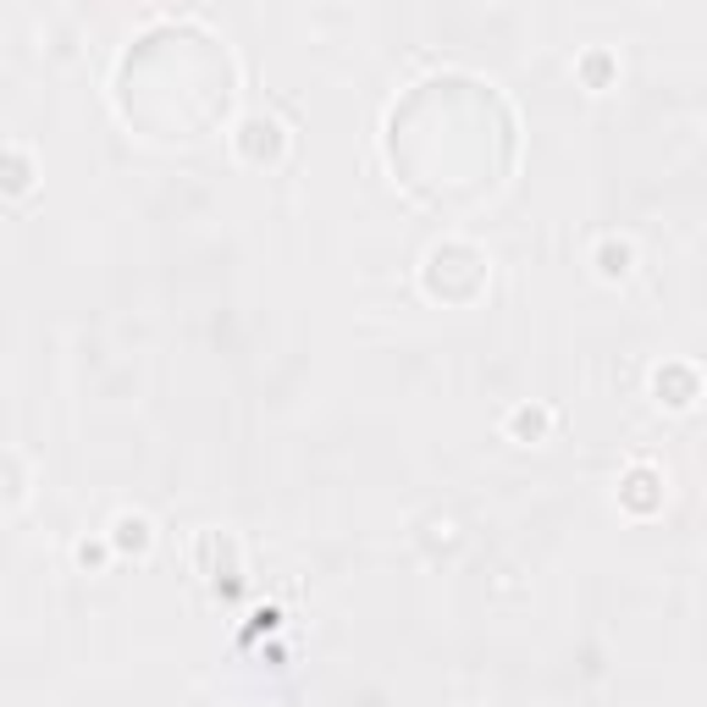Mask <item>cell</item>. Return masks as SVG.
Instances as JSON below:
<instances>
[{
  "label": "cell",
  "instance_id": "8992f818",
  "mask_svg": "<svg viewBox=\"0 0 707 707\" xmlns=\"http://www.w3.org/2000/svg\"><path fill=\"white\" fill-rule=\"evenodd\" d=\"M647 487H658V475H652V470H630V475H625V498H630L636 509H647V503H652V492H647Z\"/></svg>",
  "mask_w": 707,
  "mask_h": 707
},
{
  "label": "cell",
  "instance_id": "ba28073f",
  "mask_svg": "<svg viewBox=\"0 0 707 707\" xmlns=\"http://www.w3.org/2000/svg\"><path fill=\"white\" fill-rule=\"evenodd\" d=\"M100 559H106L100 542H78V564H100Z\"/></svg>",
  "mask_w": 707,
  "mask_h": 707
},
{
  "label": "cell",
  "instance_id": "6da1fadb",
  "mask_svg": "<svg viewBox=\"0 0 707 707\" xmlns=\"http://www.w3.org/2000/svg\"><path fill=\"white\" fill-rule=\"evenodd\" d=\"M238 149H244L249 160H272V155L283 149V128H277L272 117H244V128H238Z\"/></svg>",
  "mask_w": 707,
  "mask_h": 707
},
{
  "label": "cell",
  "instance_id": "3957f363",
  "mask_svg": "<svg viewBox=\"0 0 707 707\" xmlns=\"http://www.w3.org/2000/svg\"><path fill=\"white\" fill-rule=\"evenodd\" d=\"M155 537H149V520L144 514H117V526H111V548H122V553H144Z\"/></svg>",
  "mask_w": 707,
  "mask_h": 707
},
{
  "label": "cell",
  "instance_id": "5b68a950",
  "mask_svg": "<svg viewBox=\"0 0 707 707\" xmlns=\"http://www.w3.org/2000/svg\"><path fill=\"white\" fill-rule=\"evenodd\" d=\"M509 431H514V436H526V442H537V436L548 431V410H531V404H526V410H514V415H509Z\"/></svg>",
  "mask_w": 707,
  "mask_h": 707
},
{
  "label": "cell",
  "instance_id": "52a82bcc",
  "mask_svg": "<svg viewBox=\"0 0 707 707\" xmlns=\"http://www.w3.org/2000/svg\"><path fill=\"white\" fill-rule=\"evenodd\" d=\"M6 160H11V177H6V188H11V194H22V188H28V160H22V149L11 144V149H6Z\"/></svg>",
  "mask_w": 707,
  "mask_h": 707
},
{
  "label": "cell",
  "instance_id": "277c9868",
  "mask_svg": "<svg viewBox=\"0 0 707 707\" xmlns=\"http://www.w3.org/2000/svg\"><path fill=\"white\" fill-rule=\"evenodd\" d=\"M630 261H636V249H630V238H602L597 244V272L613 283V277H625L630 272Z\"/></svg>",
  "mask_w": 707,
  "mask_h": 707
},
{
  "label": "cell",
  "instance_id": "7a4b0ae2",
  "mask_svg": "<svg viewBox=\"0 0 707 707\" xmlns=\"http://www.w3.org/2000/svg\"><path fill=\"white\" fill-rule=\"evenodd\" d=\"M652 393H658V404L686 410V404L697 399V371H686V365H664V371L652 376Z\"/></svg>",
  "mask_w": 707,
  "mask_h": 707
}]
</instances>
